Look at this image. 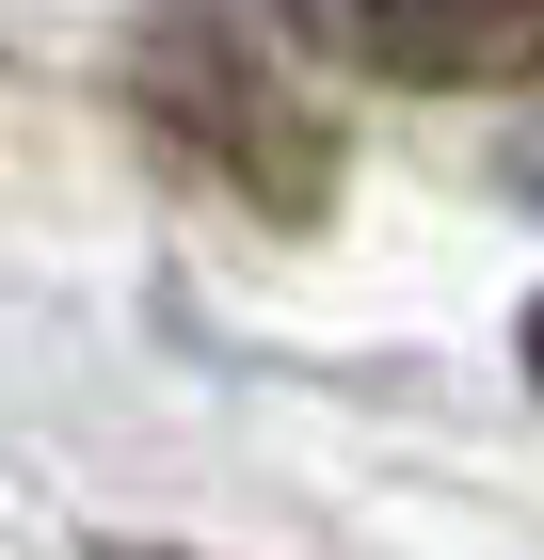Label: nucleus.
<instances>
[{"mask_svg": "<svg viewBox=\"0 0 544 560\" xmlns=\"http://www.w3.org/2000/svg\"><path fill=\"white\" fill-rule=\"evenodd\" d=\"M128 96H144V129H161L176 176H209V192H241L256 224H321V113L289 96V65L224 16V0H176L161 33H144V65H128Z\"/></svg>", "mask_w": 544, "mask_h": 560, "instance_id": "1", "label": "nucleus"}, {"mask_svg": "<svg viewBox=\"0 0 544 560\" xmlns=\"http://www.w3.org/2000/svg\"><path fill=\"white\" fill-rule=\"evenodd\" d=\"M273 33L384 96H529L544 81V0H273Z\"/></svg>", "mask_w": 544, "mask_h": 560, "instance_id": "2", "label": "nucleus"}, {"mask_svg": "<svg viewBox=\"0 0 544 560\" xmlns=\"http://www.w3.org/2000/svg\"><path fill=\"white\" fill-rule=\"evenodd\" d=\"M529 385H544V304H529Z\"/></svg>", "mask_w": 544, "mask_h": 560, "instance_id": "3", "label": "nucleus"}, {"mask_svg": "<svg viewBox=\"0 0 544 560\" xmlns=\"http://www.w3.org/2000/svg\"><path fill=\"white\" fill-rule=\"evenodd\" d=\"M512 176H529V192H544V129H529V161H512Z\"/></svg>", "mask_w": 544, "mask_h": 560, "instance_id": "4", "label": "nucleus"}, {"mask_svg": "<svg viewBox=\"0 0 544 560\" xmlns=\"http://www.w3.org/2000/svg\"><path fill=\"white\" fill-rule=\"evenodd\" d=\"M96 560H176V545H96Z\"/></svg>", "mask_w": 544, "mask_h": 560, "instance_id": "5", "label": "nucleus"}]
</instances>
